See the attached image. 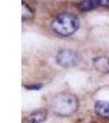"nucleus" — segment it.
Segmentation results:
<instances>
[{"label": "nucleus", "instance_id": "f257e3e1", "mask_svg": "<svg viewBox=\"0 0 109 123\" xmlns=\"http://www.w3.org/2000/svg\"><path fill=\"white\" fill-rule=\"evenodd\" d=\"M51 107L55 114L62 117H69L76 112L79 107V101L73 94L62 92L53 98Z\"/></svg>", "mask_w": 109, "mask_h": 123}, {"label": "nucleus", "instance_id": "423d86ee", "mask_svg": "<svg viewBox=\"0 0 109 123\" xmlns=\"http://www.w3.org/2000/svg\"><path fill=\"white\" fill-rule=\"evenodd\" d=\"M95 112L103 117H109V102L98 101L95 104Z\"/></svg>", "mask_w": 109, "mask_h": 123}, {"label": "nucleus", "instance_id": "6e6552de", "mask_svg": "<svg viewBox=\"0 0 109 123\" xmlns=\"http://www.w3.org/2000/svg\"><path fill=\"white\" fill-rule=\"evenodd\" d=\"M33 16V11L30 8L28 5L23 4L22 5V19L26 20V19H30Z\"/></svg>", "mask_w": 109, "mask_h": 123}, {"label": "nucleus", "instance_id": "20e7f679", "mask_svg": "<svg viewBox=\"0 0 109 123\" xmlns=\"http://www.w3.org/2000/svg\"><path fill=\"white\" fill-rule=\"evenodd\" d=\"M93 66L98 72L106 74L109 72V58L107 57L102 56L95 57L93 61Z\"/></svg>", "mask_w": 109, "mask_h": 123}, {"label": "nucleus", "instance_id": "1a4fd4ad", "mask_svg": "<svg viewBox=\"0 0 109 123\" xmlns=\"http://www.w3.org/2000/svg\"><path fill=\"white\" fill-rule=\"evenodd\" d=\"M42 87V85L40 84H37V85H32V86H27L28 89H40Z\"/></svg>", "mask_w": 109, "mask_h": 123}, {"label": "nucleus", "instance_id": "7ed1b4c3", "mask_svg": "<svg viewBox=\"0 0 109 123\" xmlns=\"http://www.w3.org/2000/svg\"><path fill=\"white\" fill-rule=\"evenodd\" d=\"M80 60L79 55L76 52L71 49H62L57 53L56 57L57 63L63 67L76 66Z\"/></svg>", "mask_w": 109, "mask_h": 123}, {"label": "nucleus", "instance_id": "39448f33", "mask_svg": "<svg viewBox=\"0 0 109 123\" xmlns=\"http://www.w3.org/2000/svg\"><path fill=\"white\" fill-rule=\"evenodd\" d=\"M48 111L46 109H38L29 116V122L30 123H41L47 118Z\"/></svg>", "mask_w": 109, "mask_h": 123}, {"label": "nucleus", "instance_id": "f03ea898", "mask_svg": "<svg viewBox=\"0 0 109 123\" xmlns=\"http://www.w3.org/2000/svg\"><path fill=\"white\" fill-rule=\"evenodd\" d=\"M51 27L55 33L68 36L74 34L80 28V21L77 17L71 13L64 12L58 15L53 21Z\"/></svg>", "mask_w": 109, "mask_h": 123}, {"label": "nucleus", "instance_id": "0eeeda50", "mask_svg": "<svg viewBox=\"0 0 109 123\" xmlns=\"http://www.w3.org/2000/svg\"><path fill=\"white\" fill-rule=\"evenodd\" d=\"M101 3H102V0H84L80 3L78 7L80 10L87 11L97 8L101 5Z\"/></svg>", "mask_w": 109, "mask_h": 123}]
</instances>
